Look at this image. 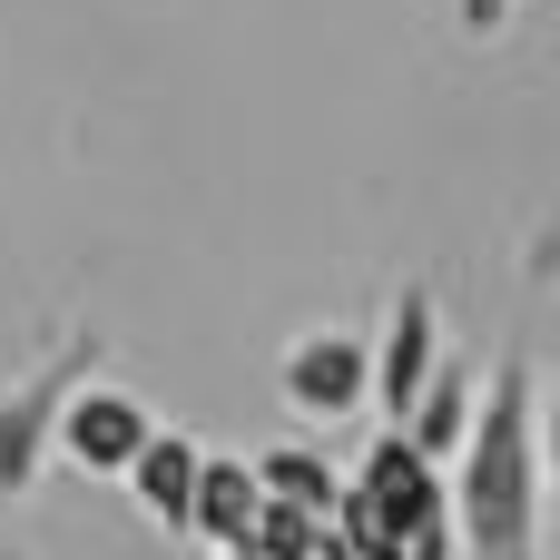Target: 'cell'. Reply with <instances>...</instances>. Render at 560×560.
I'll use <instances>...</instances> for the list:
<instances>
[{"mask_svg": "<svg viewBox=\"0 0 560 560\" xmlns=\"http://www.w3.org/2000/svg\"><path fill=\"white\" fill-rule=\"evenodd\" d=\"M463 560H551V443H541V374L502 354L472 384V423L443 463Z\"/></svg>", "mask_w": 560, "mask_h": 560, "instance_id": "obj_1", "label": "cell"}, {"mask_svg": "<svg viewBox=\"0 0 560 560\" xmlns=\"http://www.w3.org/2000/svg\"><path fill=\"white\" fill-rule=\"evenodd\" d=\"M325 522H335V541H345L354 560H404L433 522H453V502H443V463H433L413 433L384 423V433L364 443V463L335 482V512H325Z\"/></svg>", "mask_w": 560, "mask_h": 560, "instance_id": "obj_2", "label": "cell"}, {"mask_svg": "<svg viewBox=\"0 0 560 560\" xmlns=\"http://www.w3.org/2000/svg\"><path fill=\"white\" fill-rule=\"evenodd\" d=\"M158 433V413L128 394V384H98V374H79L69 394H59V413H49V453L69 463V472H128V453Z\"/></svg>", "mask_w": 560, "mask_h": 560, "instance_id": "obj_3", "label": "cell"}, {"mask_svg": "<svg viewBox=\"0 0 560 560\" xmlns=\"http://www.w3.org/2000/svg\"><path fill=\"white\" fill-rule=\"evenodd\" d=\"M433 354H443V295H433V285H394L384 335H364V364H374V374H364V413L404 423V404L423 394Z\"/></svg>", "mask_w": 560, "mask_h": 560, "instance_id": "obj_4", "label": "cell"}, {"mask_svg": "<svg viewBox=\"0 0 560 560\" xmlns=\"http://www.w3.org/2000/svg\"><path fill=\"white\" fill-rule=\"evenodd\" d=\"M89 364H98V335H79V345L49 354L20 394H0V502H20V492L39 482V463H49V413H59V394H69Z\"/></svg>", "mask_w": 560, "mask_h": 560, "instance_id": "obj_5", "label": "cell"}, {"mask_svg": "<svg viewBox=\"0 0 560 560\" xmlns=\"http://www.w3.org/2000/svg\"><path fill=\"white\" fill-rule=\"evenodd\" d=\"M364 335H345V325H315V335H295L285 345V364H276V384H285V413H305V423H354L364 413Z\"/></svg>", "mask_w": 560, "mask_h": 560, "instance_id": "obj_6", "label": "cell"}, {"mask_svg": "<svg viewBox=\"0 0 560 560\" xmlns=\"http://www.w3.org/2000/svg\"><path fill=\"white\" fill-rule=\"evenodd\" d=\"M128 502H138V522H158V532H187V492H197V443L187 433H148L138 453H128Z\"/></svg>", "mask_w": 560, "mask_h": 560, "instance_id": "obj_7", "label": "cell"}, {"mask_svg": "<svg viewBox=\"0 0 560 560\" xmlns=\"http://www.w3.org/2000/svg\"><path fill=\"white\" fill-rule=\"evenodd\" d=\"M256 472L246 463H217V453H197V492H187V532L207 541V551H236L246 541V522H256Z\"/></svg>", "mask_w": 560, "mask_h": 560, "instance_id": "obj_8", "label": "cell"}, {"mask_svg": "<svg viewBox=\"0 0 560 560\" xmlns=\"http://www.w3.org/2000/svg\"><path fill=\"white\" fill-rule=\"evenodd\" d=\"M472 384H482L472 364L433 354V374H423V394L404 404V423H394V433H413V443H423L433 463H453V443H463V423H472Z\"/></svg>", "mask_w": 560, "mask_h": 560, "instance_id": "obj_9", "label": "cell"}, {"mask_svg": "<svg viewBox=\"0 0 560 560\" xmlns=\"http://www.w3.org/2000/svg\"><path fill=\"white\" fill-rule=\"evenodd\" d=\"M246 472H256V492L295 502V512H335V482H345V472H335V463H325L315 443H266V453H256Z\"/></svg>", "mask_w": 560, "mask_h": 560, "instance_id": "obj_10", "label": "cell"}, {"mask_svg": "<svg viewBox=\"0 0 560 560\" xmlns=\"http://www.w3.org/2000/svg\"><path fill=\"white\" fill-rule=\"evenodd\" d=\"M315 532H325V512H295V502H276V492H266L236 551H256V560H295V551H305V541H315Z\"/></svg>", "mask_w": 560, "mask_h": 560, "instance_id": "obj_11", "label": "cell"}, {"mask_svg": "<svg viewBox=\"0 0 560 560\" xmlns=\"http://www.w3.org/2000/svg\"><path fill=\"white\" fill-rule=\"evenodd\" d=\"M512 10H522V0H453V20H463V30H472V39H492V30H502V20H512Z\"/></svg>", "mask_w": 560, "mask_h": 560, "instance_id": "obj_12", "label": "cell"}, {"mask_svg": "<svg viewBox=\"0 0 560 560\" xmlns=\"http://www.w3.org/2000/svg\"><path fill=\"white\" fill-rule=\"evenodd\" d=\"M404 560H463V541H453V522H433V532H423V541H413Z\"/></svg>", "mask_w": 560, "mask_h": 560, "instance_id": "obj_13", "label": "cell"}, {"mask_svg": "<svg viewBox=\"0 0 560 560\" xmlns=\"http://www.w3.org/2000/svg\"><path fill=\"white\" fill-rule=\"evenodd\" d=\"M295 560H354V551H345V541H335V522H325V532H315V541H305Z\"/></svg>", "mask_w": 560, "mask_h": 560, "instance_id": "obj_14", "label": "cell"}, {"mask_svg": "<svg viewBox=\"0 0 560 560\" xmlns=\"http://www.w3.org/2000/svg\"><path fill=\"white\" fill-rule=\"evenodd\" d=\"M217 560H256V551H217Z\"/></svg>", "mask_w": 560, "mask_h": 560, "instance_id": "obj_15", "label": "cell"}, {"mask_svg": "<svg viewBox=\"0 0 560 560\" xmlns=\"http://www.w3.org/2000/svg\"><path fill=\"white\" fill-rule=\"evenodd\" d=\"M0 560H20V551H0Z\"/></svg>", "mask_w": 560, "mask_h": 560, "instance_id": "obj_16", "label": "cell"}]
</instances>
